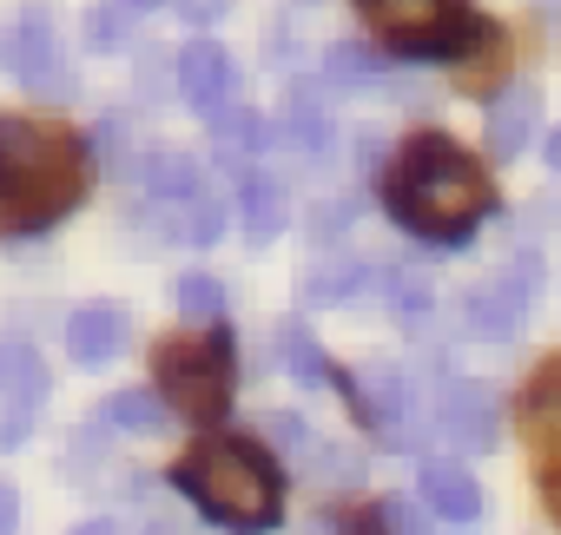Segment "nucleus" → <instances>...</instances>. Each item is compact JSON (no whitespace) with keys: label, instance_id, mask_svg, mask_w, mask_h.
I'll return each instance as SVG.
<instances>
[{"label":"nucleus","instance_id":"f257e3e1","mask_svg":"<svg viewBox=\"0 0 561 535\" xmlns=\"http://www.w3.org/2000/svg\"><path fill=\"white\" fill-rule=\"evenodd\" d=\"M383 205L430 244H469V225L495 205V185L449 133H416L383 172Z\"/></svg>","mask_w":561,"mask_h":535},{"label":"nucleus","instance_id":"f03ea898","mask_svg":"<svg viewBox=\"0 0 561 535\" xmlns=\"http://www.w3.org/2000/svg\"><path fill=\"white\" fill-rule=\"evenodd\" d=\"M93 159L54 119L0 113V231H47L87 198Z\"/></svg>","mask_w":561,"mask_h":535},{"label":"nucleus","instance_id":"7ed1b4c3","mask_svg":"<svg viewBox=\"0 0 561 535\" xmlns=\"http://www.w3.org/2000/svg\"><path fill=\"white\" fill-rule=\"evenodd\" d=\"M172 482L231 535H264L285 515V482H277L271 456L244 436H205L179 456Z\"/></svg>","mask_w":561,"mask_h":535},{"label":"nucleus","instance_id":"20e7f679","mask_svg":"<svg viewBox=\"0 0 561 535\" xmlns=\"http://www.w3.org/2000/svg\"><path fill=\"white\" fill-rule=\"evenodd\" d=\"M152 377L172 397V410L185 423H218L231 410V338L205 331V338H165L152 351Z\"/></svg>","mask_w":561,"mask_h":535},{"label":"nucleus","instance_id":"39448f33","mask_svg":"<svg viewBox=\"0 0 561 535\" xmlns=\"http://www.w3.org/2000/svg\"><path fill=\"white\" fill-rule=\"evenodd\" d=\"M364 21L403 54V60H462L482 21L462 0H357Z\"/></svg>","mask_w":561,"mask_h":535},{"label":"nucleus","instance_id":"423d86ee","mask_svg":"<svg viewBox=\"0 0 561 535\" xmlns=\"http://www.w3.org/2000/svg\"><path fill=\"white\" fill-rule=\"evenodd\" d=\"M535 292H541V258H522V264H508V272H495L469 298V331L489 338V344L515 338L528 325V311H535Z\"/></svg>","mask_w":561,"mask_h":535},{"label":"nucleus","instance_id":"0eeeda50","mask_svg":"<svg viewBox=\"0 0 561 535\" xmlns=\"http://www.w3.org/2000/svg\"><path fill=\"white\" fill-rule=\"evenodd\" d=\"M0 54H8V67H14L21 87H34V93H47V100L67 93V54H60V41H54L47 21H21L8 41H0Z\"/></svg>","mask_w":561,"mask_h":535},{"label":"nucleus","instance_id":"6e6552de","mask_svg":"<svg viewBox=\"0 0 561 535\" xmlns=\"http://www.w3.org/2000/svg\"><path fill=\"white\" fill-rule=\"evenodd\" d=\"M436 430H443V443H456L469 456L495 449V390L476 384V377L469 384H449L443 403H436Z\"/></svg>","mask_w":561,"mask_h":535},{"label":"nucleus","instance_id":"1a4fd4ad","mask_svg":"<svg viewBox=\"0 0 561 535\" xmlns=\"http://www.w3.org/2000/svg\"><path fill=\"white\" fill-rule=\"evenodd\" d=\"M238 87V73H231V54L218 47V41H192L185 54H179V93H185V106H198V113H225V93Z\"/></svg>","mask_w":561,"mask_h":535},{"label":"nucleus","instance_id":"9d476101","mask_svg":"<svg viewBox=\"0 0 561 535\" xmlns=\"http://www.w3.org/2000/svg\"><path fill=\"white\" fill-rule=\"evenodd\" d=\"M126 338H133V318L119 311V305H80L73 318H67V351H73V364H113L119 351H126Z\"/></svg>","mask_w":561,"mask_h":535},{"label":"nucleus","instance_id":"9b49d317","mask_svg":"<svg viewBox=\"0 0 561 535\" xmlns=\"http://www.w3.org/2000/svg\"><path fill=\"white\" fill-rule=\"evenodd\" d=\"M423 502L449 528H469L482 515V489H476V476L462 463H423Z\"/></svg>","mask_w":561,"mask_h":535},{"label":"nucleus","instance_id":"f8f14e48","mask_svg":"<svg viewBox=\"0 0 561 535\" xmlns=\"http://www.w3.org/2000/svg\"><path fill=\"white\" fill-rule=\"evenodd\" d=\"M535 126H541V93H535V87H502V93L489 100V146H495L502 159L528 152Z\"/></svg>","mask_w":561,"mask_h":535},{"label":"nucleus","instance_id":"ddd939ff","mask_svg":"<svg viewBox=\"0 0 561 535\" xmlns=\"http://www.w3.org/2000/svg\"><path fill=\"white\" fill-rule=\"evenodd\" d=\"M0 397H8L14 410H41L47 403V364L34 344H14V338H0Z\"/></svg>","mask_w":561,"mask_h":535},{"label":"nucleus","instance_id":"4468645a","mask_svg":"<svg viewBox=\"0 0 561 535\" xmlns=\"http://www.w3.org/2000/svg\"><path fill=\"white\" fill-rule=\"evenodd\" d=\"M522 436L535 449H561V357L548 371H535V384L522 397Z\"/></svg>","mask_w":561,"mask_h":535},{"label":"nucleus","instance_id":"2eb2a0df","mask_svg":"<svg viewBox=\"0 0 561 535\" xmlns=\"http://www.w3.org/2000/svg\"><path fill=\"white\" fill-rule=\"evenodd\" d=\"M152 8H159V0H100V8L87 14V47L93 54H119Z\"/></svg>","mask_w":561,"mask_h":535},{"label":"nucleus","instance_id":"dca6fc26","mask_svg":"<svg viewBox=\"0 0 561 535\" xmlns=\"http://www.w3.org/2000/svg\"><path fill=\"white\" fill-rule=\"evenodd\" d=\"M324 73H331V87H344V93H377L383 87V54H370V47H357V41H337V47H324Z\"/></svg>","mask_w":561,"mask_h":535},{"label":"nucleus","instance_id":"f3484780","mask_svg":"<svg viewBox=\"0 0 561 535\" xmlns=\"http://www.w3.org/2000/svg\"><path fill=\"white\" fill-rule=\"evenodd\" d=\"M238 205H244V238H251V244H271L277 231H285V218H291V205L277 198L271 179H244V185H238Z\"/></svg>","mask_w":561,"mask_h":535},{"label":"nucleus","instance_id":"a211bd4d","mask_svg":"<svg viewBox=\"0 0 561 535\" xmlns=\"http://www.w3.org/2000/svg\"><path fill=\"white\" fill-rule=\"evenodd\" d=\"M502 67H508V41L482 21V34L469 41V54H462V73H456V87L462 93H495V80H502Z\"/></svg>","mask_w":561,"mask_h":535},{"label":"nucleus","instance_id":"6ab92c4d","mask_svg":"<svg viewBox=\"0 0 561 535\" xmlns=\"http://www.w3.org/2000/svg\"><path fill=\"white\" fill-rule=\"evenodd\" d=\"M271 139H277V146H305V152H318V146H331V119H324L311 100H291V93H285V113H277Z\"/></svg>","mask_w":561,"mask_h":535},{"label":"nucleus","instance_id":"aec40b11","mask_svg":"<svg viewBox=\"0 0 561 535\" xmlns=\"http://www.w3.org/2000/svg\"><path fill=\"white\" fill-rule=\"evenodd\" d=\"M277 364H285L291 377H305V384H318V377L337 384V371L324 364V351H318V338L305 325H277Z\"/></svg>","mask_w":561,"mask_h":535},{"label":"nucleus","instance_id":"412c9836","mask_svg":"<svg viewBox=\"0 0 561 535\" xmlns=\"http://www.w3.org/2000/svg\"><path fill=\"white\" fill-rule=\"evenodd\" d=\"M146 185H152L159 198L192 205V198H198V159H192V152H152V159H146Z\"/></svg>","mask_w":561,"mask_h":535},{"label":"nucleus","instance_id":"4be33fe9","mask_svg":"<svg viewBox=\"0 0 561 535\" xmlns=\"http://www.w3.org/2000/svg\"><path fill=\"white\" fill-rule=\"evenodd\" d=\"M106 423L133 430V436H152V430H165V403L152 390H113L106 397Z\"/></svg>","mask_w":561,"mask_h":535},{"label":"nucleus","instance_id":"5701e85b","mask_svg":"<svg viewBox=\"0 0 561 535\" xmlns=\"http://www.w3.org/2000/svg\"><path fill=\"white\" fill-rule=\"evenodd\" d=\"M225 311V292H218V278H205V272H185L179 278V318H192V325H211Z\"/></svg>","mask_w":561,"mask_h":535},{"label":"nucleus","instance_id":"b1692460","mask_svg":"<svg viewBox=\"0 0 561 535\" xmlns=\"http://www.w3.org/2000/svg\"><path fill=\"white\" fill-rule=\"evenodd\" d=\"M364 292V264H318L311 272V305H344Z\"/></svg>","mask_w":561,"mask_h":535},{"label":"nucleus","instance_id":"393cba45","mask_svg":"<svg viewBox=\"0 0 561 535\" xmlns=\"http://www.w3.org/2000/svg\"><path fill=\"white\" fill-rule=\"evenodd\" d=\"M179 231H185L192 244H211V238L225 231V205H211V198H192V205H179Z\"/></svg>","mask_w":561,"mask_h":535},{"label":"nucleus","instance_id":"a878e982","mask_svg":"<svg viewBox=\"0 0 561 535\" xmlns=\"http://www.w3.org/2000/svg\"><path fill=\"white\" fill-rule=\"evenodd\" d=\"M211 119H218V139H225V146H264V139H271L251 106H238V113L225 106V113H211Z\"/></svg>","mask_w":561,"mask_h":535},{"label":"nucleus","instance_id":"bb28decb","mask_svg":"<svg viewBox=\"0 0 561 535\" xmlns=\"http://www.w3.org/2000/svg\"><path fill=\"white\" fill-rule=\"evenodd\" d=\"M377 522H383V535H430V515H423L416 502H403V496H390V502L377 509Z\"/></svg>","mask_w":561,"mask_h":535},{"label":"nucleus","instance_id":"cd10ccee","mask_svg":"<svg viewBox=\"0 0 561 535\" xmlns=\"http://www.w3.org/2000/svg\"><path fill=\"white\" fill-rule=\"evenodd\" d=\"M264 436H271L277 449H311V423L291 417V410H271V417H264Z\"/></svg>","mask_w":561,"mask_h":535},{"label":"nucleus","instance_id":"c85d7f7f","mask_svg":"<svg viewBox=\"0 0 561 535\" xmlns=\"http://www.w3.org/2000/svg\"><path fill=\"white\" fill-rule=\"evenodd\" d=\"M390 305H403V311H423V305H430V278H416V272H397V278H390Z\"/></svg>","mask_w":561,"mask_h":535},{"label":"nucleus","instance_id":"c756f323","mask_svg":"<svg viewBox=\"0 0 561 535\" xmlns=\"http://www.w3.org/2000/svg\"><path fill=\"white\" fill-rule=\"evenodd\" d=\"M351 218H357V205L351 198H331V205H318L311 225H318V238H337V225H351Z\"/></svg>","mask_w":561,"mask_h":535},{"label":"nucleus","instance_id":"7c9ffc66","mask_svg":"<svg viewBox=\"0 0 561 535\" xmlns=\"http://www.w3.org/2000/svg\"><path fill=\"white\" fill-rule=\"evenodd\" d=\"M225 8H231V0H179V14L198 21V27H205V21H225Z\"/></svg>","mask_w":561,"mask_h":535},{"label":"nucleus","instance_id":"2f4dec72","mask_svg":"<svg viewBox=\"0 0 561 535\" xmlns=\"http://www.w3.org/2000/svg\"><path fill=\"white\" fill-rule=\"evenodd\" d=\"M21 436H27V410H8L0 417V449H21Z\"/></svg>","mask_w":561,"mask_h":535},{"label":"nucleus","instance_id":"473e14b6","mask_svg":"<svg viewBox=\"0 0 561 535\" xmlns=\"http://www.w3.org/2000/svg\"><path fill=\"white\" fill-rule=\"evenodd\" d=\"M14 528H21V496L0 489V535H14Z\"/></svg>","mask_w":561,"mask_h":535},{"label":"nucleus","instance_id":"72a5a7b5","mask_svg":"<svg viewBox=\"0 0 561 535\" xmlns=\"http://www.w3.org/2000/svg\"><path fill=\"white\" fill-rule=\"evenodd\" d=\"M73 535H119V528H113V522H80Z\"/></svg>","mask_w":561,"mask_h":535},{"label":"nucleus","instance_id":"f704fd0d","mask_svg":"<svg viewBox=\"0 0 561 535\" xmlns=\"http://www.w3.org/2000/svg\"><path fill=\"white\" fill-rule=\"evenodd\" d=\"M548 166H554V172H561V126H554V133H548Z\"/></svg>","mask_w":561,"mask_h":535},{"label":"nucleus","instance_id":"c9c22d12","mask_svg":"<svg viewBox=\"0 0 561 535\" xmlns=\"http://www.w3.org/2000/svg\"><path fill=\"white\" fill-rule=\"evenodd\" d=\"M146 535H172V528H146Z\"/></svg>","mask_w":561,"mask_h":535},{"label":"nucleus","instance_id":"e433bc0d","mask_svg":"<svg viewBox=\"0 0 561 535\" xmlns=\"http://www.w3.org/2000/svg\"><path fill=\"white\" fill-rule=\"evenodd\" d=\"M548 502H554V509H561V489H554V496H548Z\"/></svg>","mask_w":561,"mask_h":535}]
</instances>
